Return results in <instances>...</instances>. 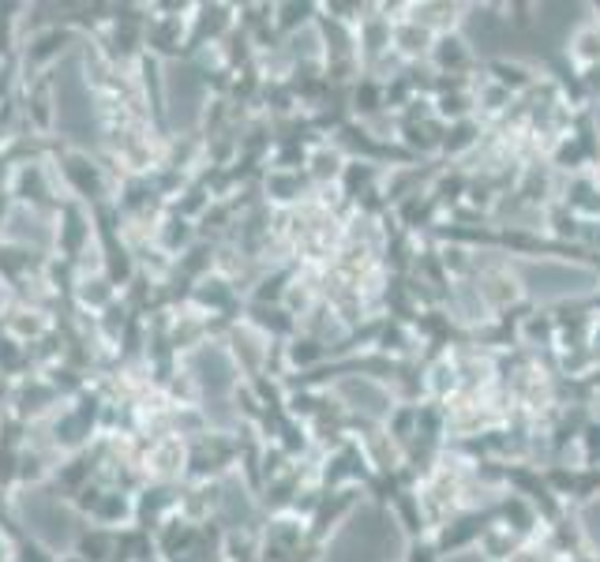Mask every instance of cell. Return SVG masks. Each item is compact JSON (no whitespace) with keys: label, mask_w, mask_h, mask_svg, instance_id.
Wrapping results in <instances>:
<instances>
[{"label":"cell","mask_w":600,"mask_h":562,"mask_svg":"<svg viewBox=\"0 0 600 562\" xmlns=\"http://www.w3.org/2000/svg\"><path fill=\"white\" fill-rule=\"evenodd\" d=\"M514 278L533 300H571L597 289V274L589 266L560 263V259H518Z\"/></svg>","instance_id":"6da1fadb"},{"label":"cell","mask_w":600,"mask_h":562,"mask_svg":"<svg viewBox=\"0 0 600 562\" xmlns=\"http://www.w3.org/2000/svg\"><path fill=\"white\" fill-rule=\"evenodd\" d=\"M341 394L353 402V409L368 412V417H383V412H391L387 391L375 383H364V379H346V383H341Z\"/></svg>","instance_id":"7a4b0ae2"},{"label":"cell","mask_w":600,"mask_h":562,"mask_svg":"<svg viewBox=\"0 0 600 562\" xmlns=\"http://www.w3.org/2000/svg\"><path fill=\"white\" fill-rule=\"evenodd\" d=\"M581 525H586L589 540H593L597 548H600V499H597V503L586 506V514H581Z\"/></svg>","instance_id":"3957f363"}]
</instances>
